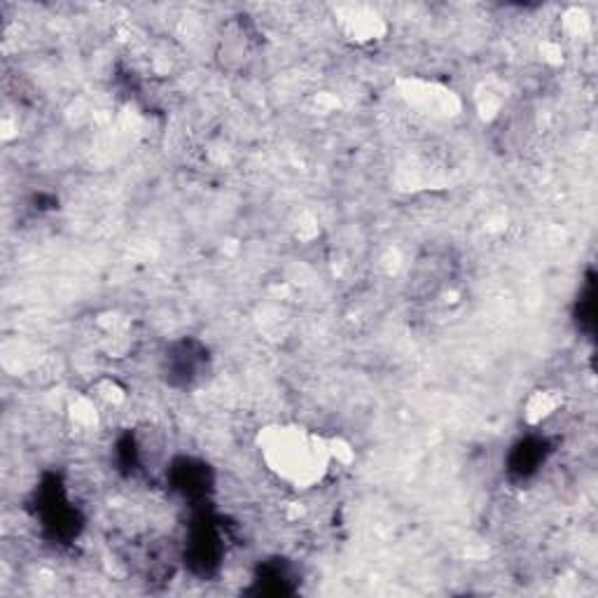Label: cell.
Listing matches in <instances>:
<instances>
[{"instance_id": "1", "label": "cell", "mask_w": 598, "mask_h": 598, "mask_svg": "<svg viewBox=\"0 0 598 598\" xmlns=\"http://www.w3.org/2000/svg\"><path fill=\"white\" fill-rule=\"evenodd\" d=\"M256 447L267 473L295 492H312L332 473L335 444L300 424L260 428Z\"/></svg>"}, {"instance_id": "2", "label": "cell", "mask_w": 598, "mask_h": 598, "mask_svg": "<svg viewBox=\"0 0 598 598\" xmlns=\"http://www.w3.org/2000/svg\"><path fill=\"white\" fill-rule=\"evenodd\" d=\"M260 52V31L248 16H234L217 38L215 59L227 72H241L250 64H256Z\"/></svg>"}, {"instance_id": "3", "label": "cell", "mask_w": 598, "mask_h": 598, "mask_svg": "<svg viewBox=\"0 0 598 598\" xmlns=\"http://www.w3.org/2000/svg\"><path fill=\"white\" fill-rule=\"evenodd\" d=\"M208 372V349L202 341L183 339L173 341L161 356V374H165L167 384L188 388L196 382H202V376Z\"/></svg>"}, {"instance_id": "4", "label": "cell", "mask_w": 598, "mask_h": 598, "mask_svg": "<svg viewBox=\"0 0 598 598\" xmlns=\"http://www.w3.org/2000/svg\"><path fill=\"white\" fill-rule=\"evenodd\" d=\"M403 97L407 99L409 105H416L419 111L432 117H451L461 111V103L454 97V92L449 89L435 84V82H424V80H407Z\"/></svg>"}, {"instance_id": "5", "label": "cell", "mask_w": 598, "mask_h": 598, "mask_svg": "<svg viewBox=\"0 0 598 598\" xmlns=\"http://www.w3.org/2000/svg\"><path fill=\"white\" fill-rule=\"evenodd\" d=\"M451 269H454V262H451L447 256H438V252H430V256L421 258L414 269V279H411L416 293L419 295L440 293L451 279Z\"/></svg>"}, {"instance_id": "6", "label": "cell", "mask_w": 598, "mask_h": 598, "mask_svg": "<svg viewBox=\"0 0 598 598\" xmlns=\"http://www.w3.org/2000/svg\"><path fill=\"white\" fill-rule=\"evenodd\" d=\"M341 26L353 41H379L384 33V20L370 8H341Z\"/></svg>"}, {"instance_id": "7", "label": "cell", "mask_w": 598, "mask_h": 598, "mask_svg": "<svg viewBox=\"0 0 598 598\" xmlns=\"http://www.w3.org/2000/svg\"><path fill=\"white\" fill-rule=\"evenodd\" d=\"M558 407V400L556 397L550 393V391H538L531 400H529V421L531 424H540V421H545L548 416L554 414V409Z\"/></svg>"}]
</instances>
